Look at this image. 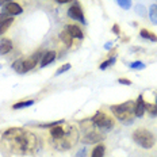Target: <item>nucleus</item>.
<instances>
[{
    "mask_svg": "<svg viewBox=\"0 0 157 157\" xmlns=\"http://www.w3.org/2000/svg\"><path fill=\"white\" fill-rule=\"evenodd\" d=\"M130 67H132L133 69H142V68H145V65H144L141 61H136V63L130 64Z\"/></svg>",
    "mask_w": 157,
    "mask_h": 157,
    "instance_id": "nucleus-26",
    "label": "nucleus"
},
{
    "mask_svg": "<svg viewBox=\"0 0 157 157\" xmlns=\"http://www.w3.org/2000/svg\"><path fill=\"white\" fill-rule=\"evenodd\" d=\"M12 2H14V0H0V6H7L8 4V3H12Z\"/></svg>",
    "mask_w": 157,
    "mask_h": 157,
    "instance_id": "nucleus-29",
    "label": "nucleus"
},
{
    "mask_svg": "<svg viewBox=\"0 0 157 157\" xmlns=\"http://www.w3.org/2000/svg\"><path fill=\"white\" fill-rule=\"evenodd\" d=\"M6 11H7L10 15H19V14H22L23 8H22L18 3L12 2V3H8V4L6 6Z\"/></svg>",
    "mask_w": 157,
    "mask_h": 157,
    "instance_id": "nucleus-11",
    "label": "nucleus"
},
{
    "mask_svg": "<svg viewBox=\"0 0 157 157\" xmlns=\"http://www.w3.org/2000/svg\"><path fill=\"white\" fill-rule=\"evenodd\" d=\"M12 23H14V18H11V16H10V18L6 19V21L3 22L2 25H0V35H3V34H4V33L8 30V29H10V26H11Z\"/></svg>",
    "mask_w": 157,
    "mask_h": 157,
    "instance_id": "nucleus-15",
    "label": "nucleus"
},
{
    "mask_svg": "<svg viewBox=\"0 0 157 157\" xmlns=\"http://www.w3.org/2000/svg\"><path fill=\"white\" fill-rule=\"evenodd\" d=\"M12 50V42L11 39L7 38H3L0 41V54H7Z\"/></svg>",
    "mask_w": 157,
    "mask_h": 157,
    "instance_id": "nucleus-12",
    "label": "nucleus"
},
{
    "mask_svg": "<svg viewBox=\"0 0 157 157\" xmlns=\"http://www.w3.org/2000/svg\"><path fill=\"white\" fill-rule=\"evenodd\" d=\"M118 3H119V6L125 10H129L130 7H132V0H117Z\"/></svg>",
    "mask_w": 157,
    "mask_h": 157,
    "instance_id": "nucleus-21",
    "label": "nucleus"
},
{
    "mask_svg": "<svg viewBox=\"0 0 157 157\" xmlns=\"http://www.w3.org/2000/svg\"><path fill=\"white\" fill-rule=\"evenodd\" d=\"M111 45H113V44H110V42H109V44H106V49H110Z\"/></svg>",
    "mask_w": 157,
    "mask_h": 157,
    "instance_id": "nucleus-33",
    "label": "nucleus"
},
{
    "mask_svg": "<svg viewBox=\"0 0 157 157\" xmlns=\"http://www.w3.org/2000/svg\"><path fill=\"white\" fill-rule=\"evenodd\" d=\"M8 15H10V14H8L7 11H6V12H2V14H0V25H2L3 22H4V21H6V19H7V18H10Z\"/></svg>",
    "mask_w": 157,
    "mask_h": 157,
    "instance_id": "nucleus-27",
    "label": "nucleus"
},
{
    "mask_svg": "<svg viewBox=\"0 0 157 157\" xmlns=\"http://www.w3.org/2000/svg\"><path fill=\"white\" fill-rule=\"evenodd\" d=\"M146 111V107H145V102L142 99V95H140L138 99H137V103H136V117H142Z\"/></svg>",
    "mask_w": 157,
    "mask_h": 157,
    "instance_id": "nucleus-13",
    "label": "nucleus"
},
{
    "mask_svg": "<svg viewBox=\"0 0 157 157\" xmlns=\"http://www.w3.org/2000/svg\"><path fill=\"white\" fill-rule=\"evenodd\" d=\"M136 10H137V12H140V15H144V14H145V11H142V7H141V6H138V7H137Z\"/></svg>",
    "mask_w": 157,
    "mask_h": 157,
    "instance_id": "nucleus-30",
    "label": "nucleus"
},
{
    "mask_svg": "<svg viewBox=\"0 0 157 157\" xmlns=\"http://www.w3.org/2000/svg\"><path fill=\"white\" fill-rule=\"evenodd\" d=\"M113 31L115 33V34H119V27H118V25H115V26L113 27Z\"/></svg>",
    "mask_w": 157,
    "mask_h": 157,
    "instance_id": "nucleus-31",
    "label": "nucleus"
},
{
    "mask_svg": "<svg viewBox=\"0 0 157 157\" xmlns=\"http://www.w3.org/2000/svg\"><path fill=\"white\" fill-rule=\"evenodd\" d=\"M54 60H56V52L50 50V52H48V53H45L44 57H42V60H41V68H45L46 65L53 63Z\"/></svg>",
    "mask_w": 157,
    "mask_h": 157,
    "instance_id": "nucleus-14",
    "label": "nucleus"
},
{
    "mask_svg": "<svg viewBox=\"0 0 157 157\" xmlns=\"http://www.w3.org/2000/svg\"><path fill=\"white\" fill-rule=\"evenodd\" d=\"M104 138V136H102L98 132H91L87 133V136L83 138V142H90V144H95V142H100Z\"/></svg>",
    "mask_w": 157,
    "mask_h": 157,
    "instance_id": "nucleus-9",
    "label": "nucleus"
},
{
    "mask_svg": "<svg viewBox=\"0 0 157 157\" xmlns=\"http://www.w3.org/2000/svg\"><path fill=\"white\" fill-rule=\"evenodd\" d=\"M68 16H69V18H72V19H75V21L81 22V23H86L83 10L78 7V4H73L69 10H68Z\"/></svg>",
    "mask_w": 157,
    "mask_h": 157,
    "instance_id": "nucleus-7",
    "label": "nucleus"
},
{
    "mask_svg": "<svg viewBox=\"0 0 157 157\" xmlns=\"http://www.w3.org/2000/svg\"><path fill=\"white\" fill-rule=\"evenodd\" d=\"M77 140H78V132L73 126H67V132H65L64 137H61L60 140H53V145L58 150H67L71 149L77 142Z\"/></svg>",
    "mask_w": 157,
    "mask_h": 157,
    "instance_id": "nucleus-3",
    "label": "nucleus"
},
{
    "mask_svg": "<svg viewBox=\"0 0 157 157\" xmlns=\"http://www.w3.org/2000/svg\"><path fill=\"white\" fill-rule=\"evenodd\" d=\"M39 58H42L41 53H37V54L31 56V57L27 58V60H22V73H26V72L31 71L33 68L37 67Z\"/></svg>",
    "mask_w": 157,
    "mask_h": 157,
    "instance_id": "nucleus-6",
    "label": "nucleus"
},
{
    "mask_svg": "<svg viewBox=\"0 0 157 157\" xmlns=\"http://www.w3.org/2000/svg\"><path fill=\"white\" fill-rule=\"evenodd\" d=\"M111 113L122 122H130L136 118V102L127 100L125 103L111 106Z\"/></svg>",
    "mask_w": 157,
    "mask_h": 157,
    "instance_id": "nucleus-2",
    "label": "nucleus"
},
{
    "mask_svg": "<svg viewBox=\"0 0 157 157\" xmlns=\"http://www.w3.org/2000/svg\"><path fill=\"white\" fill-rule=\"evenodd\" d=\"M149 16H150V21H152L155 25H157V4L150 6V8H149Z\"/></svg>",
    "mask_w": 157,
    "mask_h": 157,
    "instance_id": "nucleus-20",
    "label": "nucleus"
},
{
    "mask_svg": "<svg viewBox=\"0 0 157 157\" xmlns=\"http://www.w3.org/2000/svg\"><path fill=\"white\" fill-rule=\"evenodd\" d=\"M60 38H61V41H63L64 44L67 45V46H72V41H73V38H72V35L67 30H64L63 33H61Z\"/></svg>",
    "mask_w": 157,
    "mask_h": 157,
    "instance_id": "nucleus-16",
    "label": "nucleus"
},
{
    "mask_svg": "<svg viewBox=\"0 0 157 157\" xmlns=\"http://www.w3.org/2000/svg\"><path fill=\"white\" fill-rule=\"evenodd\" d=\"M65 30H67L69 34L72 35V38H78V39H83V31H81V29H78V26L76 25H69L65 27Z\"/></svg>",
    "mask_w": 157,
    "mask_h": 157,
    "instance_id": "nucleus-10",
    "label": "nucleus"
},
{
    "mask_svg": "<svg viewBox=\"0 0 157 157\" xmlns=\"http://www.w3.org/2000/svg\"><path fill=\"white\" fill-rule=\"evenodd\" d=\"M156 103H157V102H156Z\"/></svg>",
    "mask_w": 157,
    "mask_h": 157,
    "instance_id": "nucleus-34",
    "label": "nucleus"
},
{
    "mask_svg": "<svg viewBox=\"0 0 157 157\" xmlns=\"http://www.w3.org/2000/svg\"><path fill=\"white\" fill-rule=\"evenodd\" d=\"M140 34H141V37H142V38H146V39H149V41H152V42H157V37H156V34L150 33L149 30H146V29H142Z\"/></svg>",
    "mask_w": 157,
    "mask_h": 157,
    "instance_id": "nucleus-19",
    "label": "nucleus"
},
{
    "mask_svg": "<svg viewBox=\"0 0 157 157\" xmlns=\"http://www.w3.org/2000/svg\"><path fill=\"white\" fill-rule=\"evenodd\" d=\"M69 69H71V64H65V65H63V67H61L57 72H56V76H57V75L64 73V72H67V71H69Z\"/></svg>",
    "mask_w": 157,
    "mask_h": 157,
    "instance_id": "nucleus-25",
    "label": "nucleus"
},
{
    "mask_svg": "<svg viewBox=\"0 0 157 157\" xmlns=\"http://www.w3.org/2000/svg\"><path fill=\"white\" fill-rule=\"evenodd\" d=\"M91 157H104V145L102 144H99V145H96L92 150V155Z\"/></svg>",
    "mask_w": 157,
    "mask_h": 157,
    "instance_id": "nucleus-18",
    "label": "nucleus"
},
{
    "mask_svg": "<svg viewBox=\"0 0 157 157\" xmlns=\"http://www.w3.org/2000/svg\"><path fill=\"white\" fill-rule=\"evenodd\" d=\"M114 63H115V57L109 58V60H107V61H104V63L100 64V69H106L107 67H110V65H113Z\"/></svg>",
    "mask_w": 157,
    "mask_h": 157,
    "instance_id": "nucleus-23",
    "label": "nucleus"
},
{
    "mask_svg": "<svg viewBox=\"0 0 157 157\" xmlns=\"http://www.w3.org/2000/svg\"><path fill=\"white\" fill-rule=\"evenodd\" d=\"M118 83H119V84H125V86H130V84H132V81L127 80V78H119V80H118Z\"/></svg>",
    "mask_w": 157,
    "mask_h": 157,
    "instance_id": "nucleus-28",
    "label": "nucleus"
},
{
    "mask_svg": "<svg viewBox=\"0 0 157 157\" xmlns=\"http://www.w3.org/2000/svg\"><path fill=\"white\" fill-rule=\"evenodd\" d=\"M145 107H146V110L149 111L152 115H156L157 114V106H153V104H149V103H145Z\"/></svg>",
    "mask_w": 157,
    "mask_h": 157,
    "instance_id": "nucleus-24",
    "label": "nucleus"
},
{
    "mask_svg": "<svg viewBox=\"0 0 157 157\" xmlns=\"http://www.w3.org/2000/svg\"><path fill=\"white\" fill-rule=\"evenodd\" d=\"M57 3H60V4H65V3H68V2H71V0H56Z\"/></svg>",
    "mask_w": 157,
    "mask_h": 157,
    "instance_id": "nucleus-32",
    "label": "nucleus"
},
{
    "mask_svg": "<svg viewBox=\"0 0 157 157\" xmlns=\"http://www.w3.org/2000/svg\"><path fill=\"white\" fill-rule=\"evenodd\" d=\"M35 103V100H23V102H18L12 106L14 110H19V109H26V107H30Z\"/></svg>",
    "mask_w": 157,
    "mask_h": 157,
    "instance_id": "nucleus-17",
    "label": "nucleus"
},
{
    "mask_svg": "<svg viewBox=\"0 0 157 157\" xmlns=\"http://www.w3.org/2000/svg\"><path fill=\"white\" fill-rule=\"evenodd\" d=\"M133 141L138 144L140 146H142L144 149H150L155 146L156 138L149 130L146 129H137L133 133Z\"/></svg>",
    "mask_w": 157,
    "mask_h": 157,
    "instance_id": "nucleus-4",
    "label": "nucleus"
},
{
    "mask_svg": "<svg viewBox=\"0 0 157 157\" xmlns=\"http://www.w3.org/2000/svg\"><path fill=\"white\" fill-rule=\"evenodd\" d=\"M3 140L4 142H7L10 150L16 155H30L38 148L37 137L21 127H12L6 130L3 134Z\"/></svg>",
    "mask_w": 157,
    "mask_h": 157,
    "instance_id": "nucleus-1",
    "label": "nucleus"
},
{
    "mask_svg": "<svg viewBox=\"0 0 157 157\" xmlns=\"http://www.w3.org/2000/svg\"><path fill=\"white\" fill-rule=\"evenodd\" d=\"M12 68H14L15 72H18V73H22V58L21 60H16L14 64H12Z\"/></svg>",
    "mask_w": 157,
    "mask_h": 157,
    "instance_id": "nucleus-22",
    "label": "nucleus"
},
{
    "mask_svg": "<svg viewBox=\"0 0 157 157\" xmlns=\"http://www.w3.org/2000/svg\"><path fill=\"white\" fill-rule=\"evenodd\" d=\"M91 121L94 122L95 126L99 127V129L103 130V132H109V130H111L114 127V125H115L113 118H111L109 114L103 113V111H98V113L92 117Z\"/></svg>",
    "mask_w": 157,
    "mask_h": 157,
    "instance_id": "nucleus-5",
    "label": "nucleus"
},
{
    "mask_svg": "<svg viewBox=\"0 0 157 157\" xmlns=\"http://www.w3.org/2000/svg\"><path fill=\"white\" fill-rule=\"evenodd\" d=\"M65 132H67V127H64L63 123H61V125L54 126V127H52V129H50L52 140H60L61 137H64Z\"/></svg>",
    "mask_w": 157,
    "mask_h": 157,
    "instance_id": "nucleus-8",
    "label": "nucleus"
}]
</instances>
